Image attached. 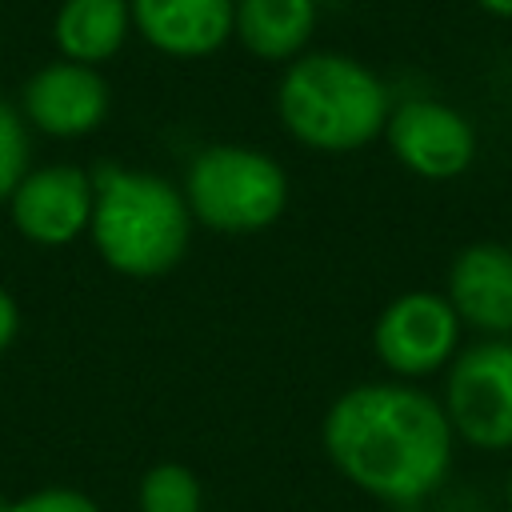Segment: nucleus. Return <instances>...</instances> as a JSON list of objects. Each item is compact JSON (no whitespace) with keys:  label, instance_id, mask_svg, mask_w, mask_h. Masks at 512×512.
Returning a JSON list of instances; mask_svg holds the SVG:
<instances>
[{"label":"nucleus","instance_id":"nucleus-1","mask_svg":"<svg viewBox=\"0 0 512 512\" xmlns=\"http://www.w3.org/2000/svg\"><path fill=\"white\" fill-rule=\"evenodd\" d=\"M324 452L360 492L412 508L452 468V424L436 396L400 380H372L340 392L324 412Z\"/></svg>","mask_w":512,"mask_h":512},{"label":"nucleus","instance_id":"nucleus-2","mask_svg":"<svg viewBox=\"0 0 512 512\" xmlns=\"http://www.w3.org/2000/svg\"><path fill=\"white\" fill-rule=\"evenodd\" d=\"M92 188L88 236L112 272L148 280L180 264L192 236V212L176 184L152 172L100 164Z\"/></svg>","mask_w":512,"mask_h":512},{"label":"nucleus","instance_id":"nucleus-3","mask_svg":"<svg viewBox=\"0 0 512 512\" xmlns=\"http://www.w3.org/2000/svg\"><path fill=\"white\" fill-rule=\"evenodd\" d=\"M276 112L292 140L316 152L372 144L392 112L384 80L340 52H300L276 88Z\"/></svg>","mask_w":512,"mask_h":512},{"label":"nucleus","instance_id":"nucleus-4","mask_svg":"<svg viewBox=\"0 0 512 512\" xmlns=\"http://www.w3.org/2000/svg\"><path fill=\"white\" fill-rule=\"evenodd\" d=\"M180 192L192 220L228 236L264 232L288 208L284 168L268 152L244 144H212L196 152Z\"/></svg>","mask_w":512,"mask_h":512},{"label":"nucleus","instance_id":"nucleus-5","mask_svg":"<svg viewBox=\"0 0 512 512\" xmlns=\"http://www.w3.org/2000/svg\"><path fill=\"white\" fill-rule=\"evenodd\" d=\"M440 404L452 432L472 448H512V340L492 336L456 352Z\"/></svg>","mask_w":512,"mask_h":512},{"label":"nucleus","instance_id":"nucleus-6","mask_svg":"<svg viewBox=\"0 0 512 512\" xmlns=\"http://www.w3.org/2000/svg\"><path fill=\"white\" fill-rule=\"evenodd\" d=\"M460 316L448 296L436 292H404L396 296L372 328V348L380 364L400 380H420L452 364L460 352Z\"/></svg>","mask_w":512,"mask_h":512},{"label":"nucleus","instance_id":"nucleus-7","mask_svg":"<svg viewBox=\"0 0 512 512\" xmlns=\"http://www.w3.org/2000/svg\"><path fill=\"white\" fill-rule=\"evenodd\" d=\"M92 200H96L92 172L76 164H44V168H28V176L8 196V212L24 240L40 248H60L88 232Z\"/></svg>","mask_w":512,"mask_h":512},{"label":"nucleus","instance_id":"nucleus-8","mask_svg":"<svg viewBox=\"0 0 512 512\" xmlns=\"http://www.w3.org/2000/svg\"><path fill=\"white\" fill-rule=\"evenodd\" d=\"M392 156L424 176V180H452L460 176L476 156V132L472 124L440 100H404L388 112L384 124Z\"/></svg>","mask_w":512,"mask_h":512},{"label":"nucleus","instance_id":"nucleus-9","mask_svg":"<svg viewBox=\"0 0 512 512\" xmlns=\"http://www.w3.org/2000/svg\"><path fill=\"white\" fill-rule=\"evenodd\" d=\"M20 116L44 136H60V140L88 136L108 116V84L92 64H76L60 56L24 84Z\"/></svg>","mask_w":512,"mask_h":512},{"label":"nucleus","instance_id":"nucleus-10","mask_svg":"<svg viewBox=\"0 0 512 512\" xmlns=\"http://www.w3.org/2000/svg\"><path fill=\"white\" fill-rule=\"evenodd\" d=\"M448 304L460 324L488 336L512 332V248L508 244H468L448 268Z\"/></svg>","mask_w":512,"mask_h":512},{"label":"nucleus","instance_id":"nucleus-11","mask_svg":"<svg viewBox=\"0 0 512 512\" xmlns=\"http://www.w3.org/2000/svg\"><path fill=\"white\" fill-rule=\"evenodd\" d=\"M132 28L164 56L200 60L232 36L236 0H128Z\"/></svg>","mask_w":512,"mask_h":512},{"label":"nucleus","instance_id":"nucleus-12","mask_svg":"<svg viewBox=\"0 0 512 512\" xmlns=\"http://www.w3.org/2000/svg\"><path fill=\"white\" fill-rule=\"evenodd\" d=\"M128 28H132L128 0H64L52 20V40L64 60L96 68L124 48Z\"/></svg>","mask_w":512,"mask_h":512},{"label":"nucleus","instance_id":"nucleus-13","mask_svg":"<svg viewBox=\"0 0 512 512\" xmlns=\"http://www.w3.org/2000/svg\"><path fill=\"white\" fill-rule=\"evenodd\" d=\"M316 28V0H236L232 36L260 60H296Z\"/></svg>","mask_w":512,"mask_h":512},{"label":"nucleus","instance_id":"nucleus-14","mask_svg":"<svg viewBox=\"0 0 512 512\" xmlns=\"http://www.w3.org/2000/svg\"><path fill=\"white\" fill-rule=\"evenodd\" d=\"M140 512H200V480L184 464H156L140 480Z\"/></svg>","mask_w":512,"mask_h":512},{"label":"nucleus","instance_id":"nucleus-15","mask_svg":"<svg viewBox=\"0 0 512 512\" xmlns=\"http://www.w3.org/2000/svg\"><path fill=\"white\" fill-rule=\"evenodd\" d=\"M28 156V120L8 100H0V204H8L16 184L28 176Z\"/></svg>","mask_w":512,"mask_h":512},{"label":"nucleus","instance_id":"nucleus-16","mask_svg":"<svg viewBox=\"0 0 512 512\" xmlns=\"http://www.w3.org/2000/svg\"><path fill=\"white\" fill-rule=\"evenodd\" d=\"M0 512H100V504L76 488H40L32 496L4 504Z\"/></svg>","mask_w":512,"mask_h":512},{"label":"nucleus","instance_id":"nucleus-17","mask_svg":"<svg viewBox=\"0 0 512 512\" xmlns=\"http://www.w3.org/2000/svg\"><path fill=\"white\" fill-rule=\"evenodd\" d=\"M16 328H20V308H16V300L0 288V352L16 340Z\"/></svg>","mask_w":512,"mask_h":512},{"label":"nucleus","instance_id":"nucleus-18","mask_svg":"<svg viewBox=\"0 0 512 512\" xmlns=\"http://www.w3.org/2000/svg\"><path fill=\"white\" fill-rule=\"evenodd\" d=\"M484 12H492V16H504V20H512V0H476Z\"/></svg>","mask_w":512,"mask_h":512},{"label":"nucleus","instance_id":"nucleus-19","mask_svg":"<svg viewBox=\"0 0 512 512\" xmlns=\"http://www.w3.org/2000/svg\"><path fill=\"white\" fill-rule=\"evenodd\" d=\"M508 508H512V476H508Z\"/></svg>","mask_w":512,"mask_h":512},{"label":"nucleus","instance_id":"nucleus-20","mask_svg":"<svg viewBox=\"0 0 512 512\" xmlns=\"http://www.w3.org/2000/svg\"><path fill=\"white\" fill-rule=\"evenodd\" d=\"M396 512H408V508H396Z\"/></svg>","mask_w":512,"mask_h":512}]
</instances>
